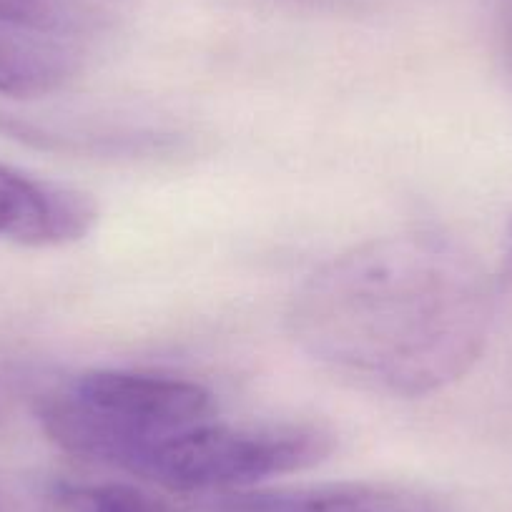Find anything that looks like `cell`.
Wrapping results in <instances>:
<instances>
[{"label":"cell","mask_w":512,"mask_h":512,"mask_svg":"<svg viewBox=\"0 0 512 512\" xmlns=\"http://www.w3.org/2000/svg\"><path fill=\"white\" fill-rule=\"evenodd\" d=\"M492 314V279L465 244L437 229H402L314 269L294 292L287 324L329 372L412 400L480 362Z\"/></svg>","instance_id":"cell-1"},{"label":"cell","mask_w":512,"mask_h":512,"mask_svg":"<svg viewBox=\"0 0 512 512\" xmlns=\"http://www.w3.org/2000/svg\"><path fill=\"white\" fill-rule=\"evenodd\" d=\"M204 384L134 369H91L36 400L48 440L78 460L134 475L151 450L214 420Z\"/></svg>","instance_id":"cell-2"},{"label":"cell","mask_w":512,"mask_h":512,"mask_svg":"<svg viewBox=\"0 0 512 512\" xmlns=\"http://www.w3.org/2000/svg\"><path fill=\"white\" fill-rule=\"evenodd\" d=\"M334 435L309 422L219 425L204 422L151 450L134 477L171 492H216L317 467L334 452Z\"/></svg>","instance_id":"cell-3"},{"label":"cell","mask_w":512,"mask_h":512,"mask_svg":"<svg viewBox=\"0 0 512 512\" xmlns=\"http://www.w3.org/2000/svg\"><path fill=\"white\" fill-rule=\"evenodd\" d=\"M96 221V201L83 191L0 164V239L51 249L81 241Z\"/></svg>","instance_id":"cell-4"},{"label":"cell","mask_w":512,"mask_h":512,"mask_svg":"<svg viewBox=\"0 0 512 512\" xmlns=\"http://www.w3.org/2000/svg\"><path fill=\"white\" fill-rule=\"evenodd\" d=\"M73 38L0 26V96L41 98L66 88L81 73Z\"/></svg>","instance_id":"cell-5"},{"label":"cell","mask_w":512,"mask_h":512,"mask_svg":"<svg viewBox=\"0 0 512 512\" xmlns=\"http://www.w3.org/2000/svg\"><path fill=\"white\" fill-rule=\"evenodd\" d=\"M61 500L71 512H184L166 497L126 482L68 487Z\"/></svg>","instance_id":"cell-6"}]
</instances>
